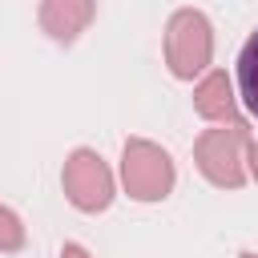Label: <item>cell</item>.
Listing matches in <instances>:
<instances>
[{"instance_id":"obj_1","label":"cell","mask_w":258,"mask_h":258,"mask_svg":"<svg viewBox=\"0 0 258 258\" xmlns=\"http://www.w3.org/2000/svg\"><path fill=\"white\" fill-rule=\"evenodd\" d=\"M246 149H250V129L246 121H234L222 129H206L194 141V161L210 185L238 189L246 181Z\"/></svg>"},{"instance_id":"obj_2","label":"cell","mask_w":258,"mask_h":258,"mask_svg":"<svg viewBox=\"0 0 258 258\" xmlns=\"http://www.w3.org/2000/svg\"><path fill=\"white\" fill-rule=\"evenodd\" d=\"M214 60V28L206 12L198 8H177L165 24V64L177 81H194L206 73Z\"/></svg>"},{"instance_id":"obj_3","label":"cell","mask_w":258,"mask_h":258,"mask_svg":"<svg viewBox=\"0 0 258 258\" xmlns=\"http://www.w3.org/2000/svg\"><path fill=\"white\" fill-rule=\"evenodd\" d=\"M121 181H125V194L137 198V202H161L169 198L173 181H177V169H173V157L145 141V137H129L125 149H121Z\"/></svg>"},{"instance_id":"obj_4","label":"cell","mask_w":258,"mask_h":258,"mask_svg":"<svg viewBox=\"0 0 258 258\" xmlns=\"http://www.w3.org/2000/svg\"><path fill=\"white\" fill-rule=\"evenodd\" d=\"M60 185H64V198H69L81 214H101V210H109V202H113V173H109L105 157H101L97 149H85V145L64 157Z\"/></svg>"},{"instance_id":"obj_5","label":"cell","mask_w":258,"mask_h":258,"mask_svg":"<svg viewBox=\"0 0 258 258\" xmlns=\"http://www.w3.org/2000/svg\"><path fill=\"white\" fill-rule=\"evenodd\" d=\"M97 16V0H40V28L56 44H73Z\"/></svg>"},{"instance_id":"obj_6","label":"cell","mask_w":258,"mask_h":258,"mask_svg":"<svg viewBox=\"0 0 258 258\" xmlns=\"http://www.w3.org/2000/svg\"><path fill=\"white\" fill-rule=\"evenodd\" d=\"M194 109H198V117H206V121H226V125L238 121V97H234V85H230V77H226L222 69L206 73V77L194 85Z\"/></svg>"},{"instance_id":"obj_7","label":"cell","mask_w":258,"mask_h":258,"mask_svg":"<svg viewBox=\"0 0 258 258\" xmlns=\"http://www.w3.org/2000/svg\"><path fill=\"white\" fill-rule=\"evenodd\" d=\"M238 101L258 117V28L246 36L238 52Z\"/></svg>"},{"instance_id":"obj_8","label":"cell","mask_w":258,"mask_h":258,"mask_svg":"<svg viewBox=\"0 0 258 258\" xmlns=\"http://www.w3.org/2000/svg\"><path fill=\"white\" fill-rule=\"evenodd\" d=\"M24 246V222H20V214L16 210H8V206H0V250H20Z\"/></svg>"},{"instance_id":"obj_9","label":"cell","mask_w":258,"mask_h":258,"mask_svg":"<svg viewBox=\"0 0 258 258\" xmlns=\"http://www.w3.org/2000/svg\"><path fill=\"white\" fill-rule=\"evenodd\" d=\"M60 258H93L81 242H64V250H60Z\"/></svg>"},{"instance_id":"obj_10","label":"cell","mask_w":258,"mask_h":258,"mask_svg":"<svg viewBox=\"0 0 258 258\" xmlns=\"http://www.w3.org/2000/svg\"><path fill=\"white\" fill-rule=\"evenodd\" d=\"M246 161H250V177L258 181V141H250V149H246Z\"/></svg>"},{"instance_id":"obj_11","label":"cell","mask_w":258,"mask_h":258,"mask_svg":"<svg viewBox=\"0 0 258 258\" xmlns=\"http://www.w3.org/2000/svg\"><path fill=\"white\" fill-rule=\"evenodd\" d=\"M242 258H258V254H254V250H246V254H242Z\"/></svg>"}]
</instances>
